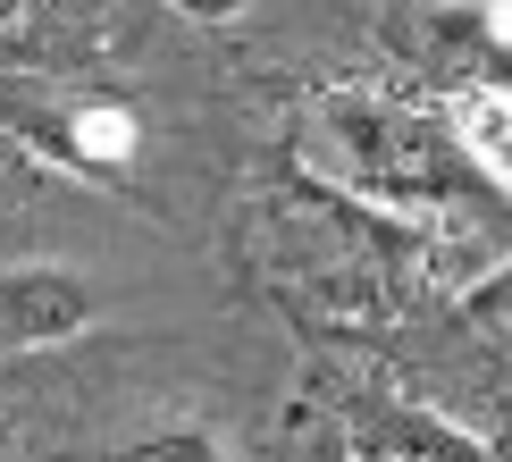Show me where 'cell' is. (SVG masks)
<instances>
[{
	"label": "cell",
	"instance_id": "cell-7",
	"mask_svg": "<svg viewBox=\"0 0 512 462\" xmlns=\"http://www.w3.org/2000/svg\"><path fill=\"white\" fill-rule=\"evenodd\" d=\"M454 311H462V328H487V336H512V261H496L487 278H471L454 294Z\"/></svg>",
	"mask_w": 512,
	"mask_h": 462
},
{
	"label": "cell",
	"instance_id": "cell-4",
	"mask_svg": "<svg viewBox=\"0 0 512 462\" xmlns=\"http://www.w3.org/2000/svg\"><path fill=\"white\" fill-rule=\"evenodd\" d=\"M353 462H496L479 446L471 429H454V420L437 412H412V404H387L370 420V429L353 437Z\"/></svg>",
	"mask_w": 512,
	"mask_h": 462
},
{
	"label": "cell",
	"instance_id": "cell-8",
	"mask_svg": "<svg viewBox=\"0 0 512 462\" xmlns=\"http://www.w3.org/2000/svg\"><path fill=\"white\" fill-rule=\"evenodd\" d=\"M26 17H34V0H0V34H17Z\"/></svg>",
	"mask_w": 512,
	"mask_h": 462
},
{
	"label": "cell",
	"instance_id": "cell-2",
	"mask_svg": "<svg viewBox=\"0 0 512 462\" xmlns=\"http://www.w3.org/2000/svg\"><path fill=\"white\" fill-rule=\"evenodd\" d=\"M0 126L68 177H126L143 152V118L126 101L76 93V84H34V76H0Z\"/></svg>",
	"mask_w": 512,
	"mask_h": 462
},
{
	"label": "cell",
	"instance_id": "cell-6",
	"mask_svg": "<svg viewBox=\"0 0 512 462\" xmlns=\"http://www.w3.org/2000/svg\"><path fill=\"white\" fill-rule=\"evenodd\" d=\"M101 462H227V437L210 429V420H160V429L110 446Z\"/></svg>",
	"mask_w": 512,
	"mask_h": 462
},
{
	"label": "cell",
	"instance_id": "cell-5",
	"mask_svg": "<svg viewBox=\"0 0 512 462\" xmlns=\"http://www.w3.org/2000/svg\"><path fill=\"white\" fill-rule=\"evenodd\" d=\"M445 135H454V152L471 160L496 194H512V93H496V84H454Z\"/></svg>",
	"mask_w": 512,
	"mask_h": 462
},
{
	"label": "cell",
	"instance_id": "cell-9",
	"mask_svg": "<svg viewBox=\"0 0 512 462\" xmlns=\"http://www.w3.org/2000/svg\"><path fill=\"white\" fill-rule=\"evenodd\" d=\"M487 26H496V42L512 51V0H496V9H487Z\"/></svg>",
	"mask_w": 512,
	"mask_h": 462
},
{
	"label": "cell",
	"instance_id": "cell-10",
	"mask_svg": "<svg viewBox=\"0 0 512 462\" xmlns=\"http://www.w3.org/2000/svg\"><path fill=\"white\" fill-rule=\"evenodd\" d=\"M0 462H9V412H0Z\"/></svg>",
	"mask_w": 512,
	"mask_h": 462
},
{
	"label": "cell",
	"instance_id": "cell-1",
	"mask_svg": "<svg viewBox=\"0 0 512 462\" xmlns=\"http://www.w3.org/2000/svg\"><path fill=\"white\" fill-rule=\"evenodd\" d=\"M294 152H303L319 194L378 210V219H429L462 194V152L445 135V118L403 110L370 84H328L303 110Z\"/></svg>",
	"mask_w": 512,
	"mask_h": 462
},
{
	"label": "cell",
	"instance_id": "cell-3",
	"mask_svg": "<svg viewBox=\"0 0 512 462\" xmlns=\"http://www.w3.org/2000/svg\"><path fill=\"white\" fill-rule=\"evenodd\" d=\"M101 320V286L68 261H9L0 269V353L76 345Z\"/></svg>",
	"mask_w": 512,
	"mask_h": 462
}]
</instances>
